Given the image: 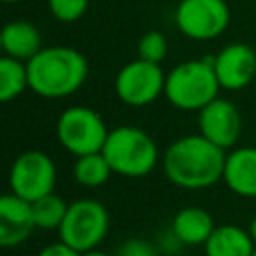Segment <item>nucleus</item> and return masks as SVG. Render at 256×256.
<instances>
[{"label":"nucleus","instance_id":"16","mask_svg":"<svg viewBox=\"0 0 256 256\" xmlns=\"http://www.w3.org/2000/svg\"><path fill=\"white\" fill-rule=\"evenodd\" d=\"M256 244L248 230L236 224H220L204 244L206 256H252Z\"/></svg>","mask_w":256,"mask_h":256},{"label":"nucleus","instance_id":"4","mask_svg":"<svg viewBox=\"0 0 256 256\" xmlns=\"http://www.w3.org/2000/svg\"><path fill=\"white\" fill-rule=\"evenodd\" d=\"M102 154L112 172L126 178L148 176L158 164V146L154 138L136 126L112 128Z\"/></svg>","mask_w":256,"mask_h":256},{"label":"nucleus","instance_id":"20","mask_svg":"<svg viewBox=\"0 0 256 256\" xmlns=\"http://www.w3.org/2000/svg\"><path fill=\"white\" fill-rule=\"evenodd\" d=\"M168 54V40L158 30H148L138 40V58L160 64Z\"/></svg>","mask_w":256,"mask_h":256},{"label":"nucleus","instance_id":"23","mask_svg":"<svg viewBox=\"0 0 256 256\" xmlns=\"http://www.w3.org/2000/svg\"><path fill=\"white\" fill-rule=\"evenodd\" d=\"M36 256H80L78 250H74L72 246H68L66 242L58 240V242H52V244H46Z\"/></svg>","mask_w":256,"mask_h":256},{"label":"nucleus","instance_id":"24","mask_svg":"<svg viewBox=\"0 0 256 256\" xmlns=\"http://www.w3.org/2000/svg\"><path fill=\"white\" fill-rule=\"evenodd\" d=\"M248 232H250V236H252V240H254V244H256V216L250 220V226H248Z\"/></svg>","mask_w":256,"mask_h":256},{"label":"nucleus","instance_id":"25","mask_svg":"<svg viewBox=\"0 0 256 256\" xmlns=\"http://www.w3.org/2000/svg\"><path fill=\"white\" fill-rule=\"evenodd\" d=\"M80 256H110V254H106V252H102V250H98V248H94V250H88V252H82Z\"/></svg>","mask_w":256,"mask_h":256},{"label":"nucleus","instance_id":"18","mask_svg":"<svg viewBox=\"0 0 256 256\" xmlns=\"http://www.w3.org/2000/svg\"><path fill=\"white\" fill-rule=\"evenodd\" d=\"M72 174L74 180L80 186L86 188H98L102 184L108 182V178L114 174L106 156L102 152H94V154H86V156H78L74 166H72Z\"/></svg>","mask_w":256,"mask_h":256},{"label":"nucleus","instance_id":"15","mask_svg":"<svg viewBox=\"0 0 256 256\" xmlns=\"http://www.w3.org/2000/svg\"><path fill=\"white\" fill-rule=\"evenodd\" d=\"M0 44H2L4 56H10L22 62L32 60L44 48L40 30L26 20L8 22L0 32Z\"/></svg>","mask_w":256,"mask_h":256},{"label":"nucleus","instance_id":"2","mask_svg":"<svg viewBox=\"0 0 256 256\" xmlns=\"http://www.w3.org/2000/svg\"><path fill=\"white\" fill-rule=\"evenodd\" d=\"M26 66L30 90L48 100L74 94L88 78V60L72 46L42 48Z\"/></svg>","mask_w":256,"mask_h":256},{"label":"nucleus","instance_id":"5","mask_svg":"<svg viewBox=\"0 0 256 256\" xmlns=\"http://www.w3.org/2000/svg\"><path fill=\"white\" fill-rule=\"evenodd\" d=\"M108 134L110 130L100 112L88 106H70L56 120V138L60 146L76 158L102 152Z\"/></svg>","mask_w":256,"mask_h":256},{"label":"nucleus","instance_id":"17","mask_svg":"<svg viewBox=\"0 0 256 256\" xmlns=\"http://www.w3.org/2000/svg\"><path fill=\"white\" fill-rule=\"evenodd\" d=\"M26 88H30L26 62L10 56H2L0 58V100L12 102Z\"/></svg>","mask_w":256,"mask_h":256},{"label":"nucleus","instance_id":"12","mask_svg":"<svg viewBox=\"0 0 256 256\" xmlns=\"http://www.w3.org/2000/svg\"><path fill=\"white\" fill-rule=\"evenodd\" d=\"M36 230L32 202L8 192L0 198V246L14 248Z\"/></svg>","mask_w":256,"mask_h":256},{"label":"nucleus","instance_id":"7","mask_svg":"<svg viewBox=\"0 0 256 256\" xmlns=\"http://www.w3.org/2000/svg\"><path fill=\"white\" fill-rule=\"evenodd\" d=\"M8 184L12 194L28 202H36L38 198L54 192L56 164L42 150H26L12 162Z\"/></svg>","mask_w":256,"mask_h":256},{"label":"nucleus","instance_id":"6","mask_svg":"<svg viewBox=\"0 0 256 256\" xmlns=\"http://www.w3.org/2000/svg\"><path fill=\"white\" fill-rule=\"evenodd\" d=\"M110 228V214L106 206L94 198H80L68 204L58 236L74 250L88 252L100 246Z\"/></svg>","mask_w":256,"mask_h":256},{"label":"nucleus","instance_id":"10","mask_svg":"<svg viewBox=\"0 0 256 256\" xmlns=\"http://www.w3.org/2000/svg\"><path fill=\"white\" fill-rule=\"evenodd\" d=\"M198 128L204 138L222 150L236 146L242 134V116L234 102L226 98H216L198 112Z\"/></svg>","mask_w":256,"mask_h":256},{"label":"nucleus","instance_id":"27","mask_svg":"<svg viewBox=\"0 0 256 256\" xmlns=\"http://www.w3.org/2000/svg\"><path fill=\"white\" fill-rule=\"evenodd\" d=\"M252 256H256V250H254V254H252Z\"/></svg>","mask_w":256,"mask_h":256},{"label":"nucleus","instance_id":"8","mask_svg":"<svg viewBox=\"0 0 256 256\" xmlns=\"http://www.w3.org/2000/svg\"><path fill=\"white\" fill-rule=\"evenodd\" d=\"M166 74L160 64L136 58L120 68L114 80V90L120 102L140 108L152 104L160 94H164Z\"/></svg>","mask_w":256,"mask_h":256},{"label":"nucleus","instance_id":"11","mask_svg":"<svg viewBox=\"0 0 256 256\" xmlns=\"http://www.w3.org/2000/svg\"><path fill=\"white\" fill-rule=\"evenodd\" d=\"M214 72L224 90L246 88L256 76V52L252 46L242 42H232L224 46L214 58Z\"/></svg>","mask_w":256,"mask_h":256},{"label":"nucleus","instance_id":"21","mask_svg":"<svg viewBox=\"0 0 256 256\" xmlns=\"http://www.w3.org/2000/svg\"><path fill=\"white\" fill-rule=\"evenodd\" d=\"M88 2L90 0H48V8L56 20L70 24L86 14Z\"/></svg>","mask_w":256,"mask_h":256},{"label":"nucleus","instance_id":"3","mask_svg":"<svg viewBox=\"0 0 256 256\" xmlns=\"http://www.w3.org/2000/svg\"><path fill=\"white\" fill-rule=\"evenodd\" d=\"M218 92L220 82L214 64L208 58L180 62L166 74L164 96L178 110L200 112L206 104L218 98Z\"/></svg>","mask_w":256,"mask_h":256},{"label":"nucleus","instance_id":"19","mask_svg":"<svg viewBox=\"0 0 256 256\" xmlns=\"http://www.w3.org/2000/svg\"><path fill=\"white\" fill-rule=\"evenodd\" d=\"M36 228L42 230H58L64 222V216L68 212V202L58 194H46L32 202Z\"/></svg>","mask_w":256,"mask_h":256},{"label":"nucleus","instance_id":"26","mask_svg":"<svg viewBox=\"0 0 256 256\" xmlns=\"http://www.w3.org/2000/svg\"><path fill=\"white\" fill-rule=\"evenodd\" d=\"M2 2H6V4H18V2H22V0H2Z\"/></svg>","mask_w":256,"mask_h":256},{"label":"nucleus","instance_id":"13","mask_svg":"<svg viewBox=\"0 0 256 256\" xmlns=\"http://www.w3.org/2000/svg\"><path fill=\"white\" fill-rule=\"evenodd\" d=\"M222 180L234 194L256 198V146L234 148L226 154Z\"/></svg>","mask_w":256,"mask_h":256},{"label":"nucleus","instance_id":"14","mask_svg":"<svg viewBox=\"0 0 256 256\" xmlns=\"http://www.w3.org/2000/svg\"><path fill=\"white\" fill-rule=\"evenodd\" d=\"M216 224L208 210L200 206H186L172 218L170 232L184 246H204Z\"/></svg>","mask_w":256,"mask_h":256},{"label":"nucleus","instance_id":"1","mask_svg":"<svg viewBox=\"0 0 256 256\" xmlns=\"http://www.w3.org/2000/svg\"><path fill=\"white\" fill-rule=\"evenodd\" d=\"M226 150L212 144L202 134H188L174 140L164 156L166 178L184 190H202L214 186L224 176Z\"/></svg>","mask_w":256,"mask_h":256},{"label":"nucleus","instance_id":"22","mask_svg":"<svg viewBox=\"0 0 256 256\" xmlns=\"http://www.w3.org/2000/svg\"><path fill=\"white\" fill-rule=\"evenodd\" d=\"M116 256H158V250L152 242L142 238H130L120 244Z\"/></svg>","mask_w":256,"mask_h":256},{"label":"nucleus","instance_id":"9","mask_svg":"<svg viewBox=\"0 0 256 256\" xmlns=\"http://www.w3.org/2000/svg\"><path fill=\"white\" fill-rule=\"evenodd\" d=\"M178 30L192 40H214L230 24L226 0H180L174 12Z\"/></svg>","mask_w":256,"mask_h":256}]
</instances>
